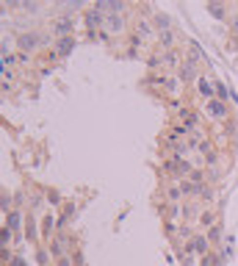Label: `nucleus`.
I'll use <instances>...</instances> for the list:
<instances>
[{"label": "nucleus", "mask_w": 238, "mask_h": 266, "mask_svg": "<svg viewBox=\"0 0 238 266\" xmlns=\"http://www.w3.org/2000/svg\"><path fill=\"white\" fill-rule=\"evenodd\" d=\"M208 111L219 120V117H224V114H227V108H224V103H219V100H211V103H208Z\"/></svg>", "instance_id": "1"}, {"label": "nucleus", "mask_w": 238, "mask_h": 266, "mask_svg": "<svg viewBox=\"0 0 238 266\" xmlns=\"http://www.w3.org/2000/svg\"><path fill=\"white\" fill-rule=\"evenodd\" d=\"M36 42H39V39H36L34 34H25V36H20V42H17V44H20V50H31Z\"/></svg>", "instance_id": "2"}, {"label": "nucleus", "mask_w": 238, "mask_h": 266, "mask_svg": "<svg viewBox=\"0 0 238 266\" xmlns=\"http://www.w3.org/2000/svg\"><path fill=\"white\" fill-rule=\"evenodd\" d=\"M100 20H102V11H97V9L86 14V22H89V28H94L97 22H100Z\"/></svg>", "instance_id": "3"}, {"label": "nucleus", "mask_w": 238, "mask_h": 266, "mask_svg": "<svg viewBox=\"0 0 238 266\" xmlns=\"http://www.w3.org/2000/svg\"><path fill=\"white\" fill-rule=\"evenodd\" d=\"M105 28H108V31H119V28H122V20L119 17H108L105 20Z\"/></svg>", "instance_id": "4"}, {"label": "nucleus", "mask_w": 238, "mask_h": 266, "mask_svg": "<svg viewBox=\"0 0 238 266\" xmlns=\"http://www.w3.org/2000/svg\"><path fill=\"white\" fill-rule=\"evenodd\" d=\"M69 28H72V22H69V20H59V22H56V34H67Z\"/></svg>", "instance_id": "5"}, {"label": "nucleus", "mask_w": 238, "mask_h": 266, "mask_svg": "<svg viewBox=\"0 0 238 266\" xmlns=\"http://www.w3.org/2000/svg\"><path fill=\"white\" fill-rule=\"evenodd\" d=\"M69 50H72V39H61V42H59V53H61V56H67Z\"/></svg>", "instance_id": "6"}, {"label": "nucleus", "mask_w": 238, "mask_h": 266, "mask_svg": "<svg viewBox=\"0 0 238 266\" xmlns=\"http://www.w3.org/2000/svg\"><path fill=\"white\" fill-rule=\"evenodd\" d=\"M208 11H211V14H213V17H224V9H221V6H216V3H211V6H208Z\"/></svg>", "instance_id": "7"}, {"label": "nucleus", "mask_w": 238, "mask_h": 266, "mask_svg": "<svg viewBox=\"0 0 238 266\" xmlns=\"http://www.w3.org/2000/svg\"><path fill=\"white\" fill-rule=\"evenodd\" d=\"M199 92H202L205 97H211L213 92H211V83H208V81H202V78H199Z\"/></svg>", "instance_id": "8"}, {"label": "nucleus", "mask_w": 238, "mask_h": 266, "mask_svg": "<svg viewBox=\"0 0 238 266\" xmlns=\"http://www.w3.org/2000/svg\"><path fill=\"white\" fill-rule=\"evenodd\" d=\"M194 249L197 252H205L208 249V239H194Z\"/></svg>", "instance_id": "9"}, {"label": "nucleus", "mask_w": 238, "mask_h": 266, "mask_svg": "<svg viewBox=\"0 0 238 266\" xmlns=\"http://www.w3.org/2000/svg\"><path fill=\"white\" fill-rule=\"evenodd\" d=\"M9 227H20V214H9Z\"/></svg>", "instance_id": "10"}, {"label": "nucleus", "mask_w": 238, "mask_h": 266, "mask_svg": "<svg viewBox=\"0 0 238 266\" xmlns=\"http://www.w3.org/2000/svg\"><path fill=\"white\" fill-rule=\"evenodd\" d=\"M11 266H25V261L22 258H11Z\"/></svg>", "instance_id": "11"}, {"label": "nucleus", "mask_w": 238, "mask_h": 266, "mask_svg": "<svg viewBox=\"0 0 238 266\" xmlns=\"http://www.w3.org/2000/svg\"><path fill=\"white\" fill-rule=\"evenodd\" d=\"M233 34H236V36H238V17H236V20H233Z\"/></svg>", "instance_id": "12"}, {"label": "nucleus", "mask_w": 238, "mask_h": 266, "mask_svg": "<svg viewBox=\"0 0 238 266\" xmlns=\"http://www.w3.org/2000/svg\"><path fill=\"white\" fill-rule=\"evenodd\" d=\"M59 266H72V264H69L67 258H61V264H59Z\"/></svg>", "instance_id": "13"}]
</instances>
